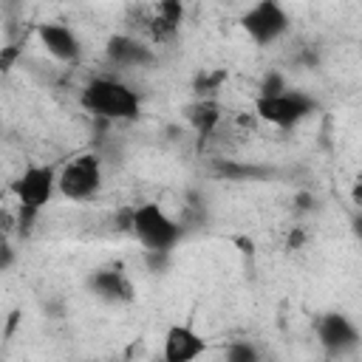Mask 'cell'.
Here are the masks:
<instances>
[{"mask_svg":"<svg viewBox=\"0 0 362 362\" xmlns=\"http://www.w3.org/2000/svg\"><path fill=\"white\" fill-rule=\"evenodd\" d=\"M79 102L88 113H93L96 119H105V122H127V119H136L141 110L139 93L130 85L110 79V76L90 79L85 85Z\"/></svg>","mask_w":362,"mask_h":362,"instance_id":"1","label":"cell"},{"mask_svg":"<svg viewBox=\"0 0 362 362\" xmlns=\"http://www.w3.org/2000/svg\"><path fill=\"white\" fill-rule=\"evenodd\" d=\"M127 229L153 255L170 252L178 243V238H181L178 221L170 218L158 204H139V206H133L130 209V218H127Z\"/></svg>","mask_w":362,"mask_h":362,"instance_id":"2","label":"cell"},{"mask_svg":"<svg viewBox=\"0 0 362 362\" xmlns=\"http://www.w3.org/2000/svg\"><path fill=\"white\" fill-rule=\"evenodd\" d=\"M317 107V102L303 93V90H283L277 96H257L255 99V116L266 124H274L280 130L294 127L297 122H303L305 116H311Z\"/></svg>","mask_w":362,"mask_h":362,"instance_id":"3","label":"cell"},{"mask_svg":"<svg viewBox=\"0 0 362 362\" xmlns=\"http://www.w3.org/2000/svg\"><path fill=\"white\" fill-rule=\"evenodd\" d=\"M99 187H102V164L90 153L71 158L57 173V192L65 195L68 201H88L99 192Z\"/></svg>","mask_w":362,"mask_h":362,"instance_id":"4","label":"cell"},{"mask_svg":"<svg viewBox=\"0 0 362 362\" xmlns=\"http://www.w3.org/2000/svg\"><path fill=\"white\" fill-rule=\"evenodd\" d=\"M11 192L17 195L20 209L28 212H42V206L54 198L57 192V170L48 164H28L14 181Z\"/></svg>","mask_w":362,"mask_h":362,"instance_id":"5","label":"cell"},{"mask_svg":"<svg viewBox=\"0 0 362 362\" xmlns=\"http://www.w3.org/2000/svg\"><path fill=\"white\" fill-rule=\"evenodd\" d=\"M288 11L274 3V0H260L255 6H249L240 17L243 31L257 42V45H269L274 40H280L288 31Z\"/></svg>","mask_w":362,"mask_h":362,"instance_id":"6","label":"cell"},{"mask_svg":"<svg viewBox=\"0 0 362 362\" xmlns=\"http://www.w3.org/2000/svg\"><path fill=\"white\" fill-rule=\"evenodd\" d=\"M206 354V339L189 328V325H170L164 334V345H161V359L164 362H195L198 356Z\"/></svg>","mask_w":362,"mask_h":362,"instance_id":"7","label":"cell"},{"mask_svg":"<svg viewBox=\"0 0 362 362\" xmlns=\"http://www.w3.org/2000/svg\"><path fill=\"white\" fill-rule=\"evenodd\" d=\"M317 337L320 345L328 354H345L359 345V328L345 317V314H325L317 322Z\"/></svg>","mask_w":362,"mask_h":362,"instance_id":"8","label":"cell"},{"mask_svg":"<svg viewBox=\"0 0 362 362\" xmlns=\"http://www.w3.org/2000/svg\"><path fill=\"white\" fill-rule=\"evenodd\" d=\"M37 37H40V42L45 45V51H48L54 59H59V62H74V59H79V54H82L79 37L74 34V28H68V25H62V23H42V25L37 28Z\"/></svg>","mask_w":362,"mask_h":362,"instance_id":"9","label":"cell"},{"mask_svg":"<svg viewBox=\"0 0 362 362\" xmlns=\"http://www.w3.org/2000/svg\"><path fill=\"white\" fill-rule=\"evenodd\" d=\"M90 291L105 303H127L133 300V286L119 269H96L88 280Z\"/></svg>","mask_w":362,"mask_h":362,"instance_id":"10","label":"cell"},{"mask_svg":"<svg viewBox=\"0 0 362 362\" xmlns=\"http://www.w3.org/2000/svg\"><path fill=\"white\" fill-rule=\"evenodd\" d=\"M107 57L113 65H122V68H139V65L153 62V51L127 34H116L107 40Z\"/></svg>","mask_w":362,"mask_h":362,"instance_id":"11","label":"cell"},{"mask_svg":"<svg viewBox=\"0 0 362 362\" xmlns=\"http://www.w3.org/2000/svg\"><path fill=\"white\" fill-rule=\"evenodd\" d=\"M181 17H184L181 3H173V0L158 3V6L153 8V17L147 20V31H150V37H153V40H158V42L173 40V37H175V31H178Z\"/></svg>","mask_w":362,"mask_h":362,"instance_id":"12","label":"cell"},{"mask_svg":"<svg viewBox=\"0 0 362 362\" xmlns=\"http://www.w3.org/2000/svg\"><path fill=\"white\" fill-rule=\"evenodd\" d=\"M187 119H189V124L195 127V133H198L201 139H206V136H212V130L221 124V107H218L215 99H198L195 105L187 107Z\"/></svg>","mask_w":362,"mask_h":362,"instance_id":"13","label":"cell"},{"mask_svg":"<svg viewBox=\"0 0 362 362\" xmlns=\"http://www.w3.org/2000/svg\"><path fill=\"white\" fill-rule=\"evenodd\" d=\"M215 173L226 181H246V178H260L266 175L263 167H255V164H238V161H218L215 164Z\"/></svg>","mask_w":362,"mask_h":362,"instance_id":"14","label":"cell"},{"mask_svg":"<svg viewBox=\"0 0 362 362\" xmlns=\"http://www.w3.org/2000/svg\"><path fill=\"white\" fill-rule=\"evenodd\" d=\"M223 362H260V354H257V348H255L252 342H246V339H235V342L226 345V351H223Z\"/></svg>","mask_w":362,"mask_h":362,"instance_id":"15","label":"cell"},{"mask_svg":"<svg viewBox=\"0 0 362 362\" xmlns=\"http://www.w3.org/2000/svg\"><path fill=\"white\" fill-rule=\"evenodd\" d=\"M223 82V71H215V74H198L195 79V90L201 93V99H212V93L218 90V85Z\"/></svg>","mask_w":362,"mask_h":362,"instance_id":"16","label":"cell"},{"mask_svg":"<svg viewBox=\"0 0 362 362\" xmlns=\"http://www.w3.org/2000/svg\"><path fill=\"white\" fill-rule=\"evenodd\" d=\"M283 90H288L286 79H283L277 71H272V74L263 76V82H260V93H257V96H277V93H283Z\"/></svg>","mask_w":362,"mask_h":362,"instance_id":"17","label":"cell"},{"mask_svg":"<svg viewBox=\"0 0 362 362\" xmlns=\"http://www.w3.org/2000/svg\"><path fill=\"white\" fill-rule=\"evenodd\" d=\"M17 57H20V48L17 45H6L0 51V71H11V65H14Z\"/></svg>","mask_w":362,"mask_h":362,"instance_id":"18","label":"cell"},{"mask_svg":"<svg viewBox=\"0 0 362 362\" xmlns=\"http://www.w3.org/2000/svg\"><path fill=\"white\" fill-rule=\"evenodd\" d=\"M303 240H305V232H303V229H291V235H288V249H300Z\"/></svg>","mask_w":362,"mask_h":362,"instance_id":"19","label":"cell"},{"mask_svg":"<svg viewBox=\"0 0 362 362\" xmlns=\"http://www.w3.org/2000/svg\"><path fill=\"white\" fill-rule=\"evenodd\" d=\"M11 260H14V252H11L8 246H0V272H3V269H8V266H11Z\"/></svg>","mask_w":362,"mask_h":362,"instance_id":"20","label":"cell"},{"mask_svg":"<svg viewBox=\"0 0 362 362\" xmlns=\"http://www.w3.org/2000/svg\"><path fill=\"white\" fill-rule=\"evenodd\" d=\"M297 201H300V206H303V209H308V206H311V195H305V192H303V195H297Z\"/></svg>","mask_w":362,"mask_h":362,"instance_id":"21","label":"cell"},{"mask_svg":"<svg viewBox=\"0 0 362 362\" xmlns=\"http://www.w3.org/2000/svg\"><path fill=\"white\" fill-rule=\"evenodd\" d=\"M158 362H164V359H158Z\"/></svg>","mask_w":362,"mask_h":362,"instance_id":"22","label":"cell"}]
</instances>
